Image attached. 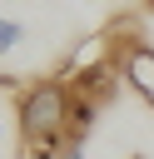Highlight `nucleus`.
I'll use <instances>...</instances> for the list:
<instances>
[{
    "instance_id": "obj_4",
    "label": "nucleus",
    "mask_w": 154,
    "mask_h": 159,
    "mask_svg": "<svg viewBox=\"0 0 154 159\" xmlns=\"http://www.w3.org/2000/svg\"><path fill=\"white\" fill-rule=\"evenodd\" d=\"M144 5H149V10H154V0H144Z\"/></svg>"
},
{
    "instance_id": "obj_2",
    "label": "nucleus",
    "mask_w": 154,
    "mask_h": 159,
    "mask_svg": "<svg viewBox=\"0 0 154 159\" xmlns=\"http://www.w3.org/2000/svg\"><path fill=\"white\" fill-rule=\"evenodd\" d=\"M20 40H25V25H20V20H10V15H0V55H10Z\"/></svg>"
},
{
    "instance_id": "obj_1",
    "label": "nucleus",
    "mask_w": 154,
    "mask_h": 159,
    "mask_svg": "<svg viewBox=\"0 0 154 159\" xmlns=\"http://www.w3.org/2000/svg\"><path fill=\"white\" fill-rule=\"evenodd\" d=\"M114 45H119V40H114ZM114 60H119V70H124V84L149 99V94H154V50L139 45V40H124Z\"/></svg>"
},
{
    "instance_id": "obj_5",
    "label": "nucleus",
    "mask_w": 154,
    "mask_h": 159,
    "mask_svg": "<svg viewBox=\"0 0 154 159\" xmlns=\"http://www.w3.org/2000/svg\"><path fill=\"white\" fill-rule=\"evenodd\" d=\"M134 159H144V154H134Z\"/></svg>"
},
{
    "instance_id": "obj_3",
    "label": "nucleus",
    "mask_w": 154,
    "mask_h": 159,
    "mask_svg": "<svg viewBox=\"0 0 154 159\" xmlns=\"http://www.w3.org/2000/svg\"><path fill=\"white\" fill-rule=\"evenodd\" d=\"M55 159H84V144H75V139H65V144H60V154H55Z\"/></svg>"
}]
</instances>
